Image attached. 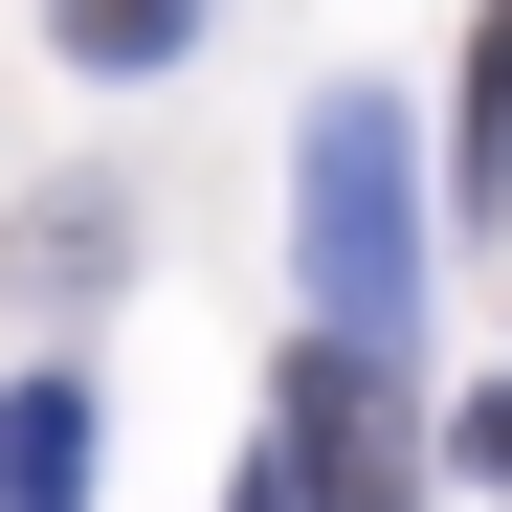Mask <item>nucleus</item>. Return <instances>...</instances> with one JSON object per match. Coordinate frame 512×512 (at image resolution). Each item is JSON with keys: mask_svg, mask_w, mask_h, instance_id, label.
Wrapping results in <instances>:
<instances>
[{"mask_svg": "<svg viewBox=\"0 0 512 512\" xmlns=\"http://www.w3.org/2000/svg\"><path fill=\"white\" fill-rule=\"evenodd\" d=\"M468 468H490V490H512V401H490V423H468Z\"/></svg>", "mask_w": 512, "mask_h": 512, "instance_id": "6", "label": "nucleus"}, {"mask_svg": "<svg viewBox=\"0 0 512 512\" xmlns=\"http://www.w3.org/2000/svg\"><path fill=\"white\" fill-rule=\"evenodd\" d=\"M468 223H512V0H490V45H468Z\"/></svg>", "mask_w": 512, "mask_h": 512, "instance_id": "5", "label": "nucleus"}, {"mask_svg": "<svg viewBox=\"0 0 512 512\" xmlns=\"http://www.w3.org/2000/svg\"><path fill=\"white\" fill-rule=\"evenodd\" d=\"M45 45L90 67V90H156V67L201 45V0H45Z\"/></svg>", "mask_w": 512, "mask_h": 512, "instance_id": "4", "label": "nucleus"}, {"mask_svg": "<svg viewBox=\"0 0 512 512\" xmlns=\"http://www.w3.org/2000/svg\"><path fill=\"white\" fill-rule=\"evenodd\" d=\"M0 512H90V379H23V401H0Z\"/></svg>", "mask_w": 512, "mask_h": 512, "instance_id": "3", "label": "nucleus"}, {"mask_svg": "<svg viewBox=\"0 0 512 512\" xmlns=\"http://www.w3.org/2000/svg\"><path fill=\"white\" fill-rule=\"evenodd\" d=\"M268 423H290V490H312V512H423V446H401L423 401H401V357H379V334H312Z\"/></svg>", "mask_w": 512, "mask_h": 512, "instance_id": "2", "label": "nucleus"}, {"mask_svg": "<svg viewBox=\"0 0 512 512\" xmlns=\"http://www.w3.org/2000/svg\"><path fill=\"white\" fill-rule=\"evenodd\" d=\"M245 512H312V490H290V468H268V490H245Z\"/></svg>", "mask_w": 512, "mask_h": 512, "instance_id": "7", "label": "nucleus"}, {"mask_svg": "<svg viewBox=\"0 0 512 512\" xmlns=\"http://www.w3.org/2000/svg\"><path fill=\"white\" fill-rule=\"evenodd\" d=\"M290 245H312V334H379V357L423 334V156L379 90H334L290 134Z\"/></svg>", "mask_w": 512, "mask_h": 512, "instance_id": "1", "label": "nucleus"}]
</instances>
